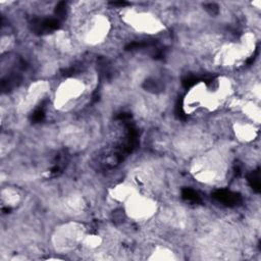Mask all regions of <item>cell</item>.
Listing matches in <instances>:
<instances>
[{
    "label": "cell",
    "mask_w": 261,
    "mask_h": 261,
    "mask_svg": "<svg viewBox=\"0 0 261 261\" xmlns=\"http://www.w3.org/2000/svg\"><path fill=\"white\" fill-rule=\"evenodd\" d=\"M190 172L200 184L216 185L224 178L226 164L220 154L214 151L205 152L193 159Z\"/></svg>",
    "instance_id": "1"
},
{
    "label": "cell",
    "mask_w": 261,
    "mask_h": 261,
    "mask_svg": "<svg viewBox=\"0 0 261 261\" xmlns=\"http://www.w3.org/2000/svg\"><path fill=\"white\" fill-rule=\"evenodd\" d=\"M121 20L133 32L142 35L156 36L166 30V24L160 16L145 9L127 8L122 12Z\"/></svg>",
    "instance_id": "2"
},
{
    "label": "cell",
    "mask_w": 261,
    "mask_h": 261,
    "mask_svg": "<svg viewBox=\"0 0 261 261\" xmlns=\"http://www.w3.org/2000/svg\"><path fill=\"white\" fill-rule=\"evenodd\" d=\"M87 93V84L76 76L59 82L53 94V106L58 111H66L75 106Z\"/></svg>",
    "instance_id": "3"
},
{
    "label": "cell",
    "mask_w": 261,
    "mask_h": 261,
    "mask_svg": "<svg viewBox=\"0 0 261 261\" xmlns=\"http://www.w3.org/2000/svg\"><path fill=\"white\" fill-rule=\"evenodd\" d=\"M86 233L87 230L81 222L70 220L54 229L51 243L58 253H69L82 246Z\"/></svg>",
    "instance_id": "4"
},
{
    "label": "cell",
    "mask_w": 261,
    "mask_h": 261,
    "mask_svg": "<svg viewBox=\"0 0 261 261\" xmlns=\"http://www.w3.org/2000/svg\"><path fill=\"white\" fill-rule=\"evenodd\" d=\"M112 29V23L104 13H92L83 21L81 28V39L88 46H98L103 44Z\"/></svg>",
    "instance_id": "5"
},
{
    "label": "cell",
    "mask_w": 261,
    "mask_h": 261,
    "mask_svg": "<svg viewBox=\"0 0 261 261\" xmlns=\"http://www.w3.org/2000/svg\"><path fill=\"white\" fill-rule=\"evenodd\" d=\"M125 215L134 221H147L153 218L158 212L157 201L147 194L136 193L123 204Z\"/></svg>",
    "instance_id": "6"
},
{
    "label": "cell",
    "mask_w": 261,
    "mask_h": 261,
    "mask_svg": "<svg viewBox=\"0 0 261 261\" xmlns=\"http://www.w3.org/2000/svg\"><path fill=\"white\" fill-rule=\"evenodd\" d=\"M208 85L205 82H198L193 85L182 98V110L186 114H194L205 109L207 105Z\"/></svg>",
    "instance_id": "7"
},
{
    "label": "cell",
    "mask_w": 261,
    "mask_h": 261,
    "mask_svg": "<svg viewBox=\"0 0 261 261\" xmlns=\"http://www.w3.org/2000/svg\"><path fill=\"white\" fill-rule=\"evenodd\" d=\"M50 91V84L45 80H38L31 83L25 89L19 102V110L22 112L30 111L40 103V101Z\"/></svg>",
    "instance_id": "8"
},
{
    "label": "cell",
    "mask_w": 261,
    "mask_h": 261,
    "mask_svg": "<svg viewBox=\"0 0 261 261\" xmlns=\"http://www.w3.org/2000/svg\"><path fill=\"white\" fill-rule=\"evenodd\" d=\"M232 132L236 139L241 143L253 142L259 134L258 125L250 121H236L232 124Z\"/></svg>",
    "instance_id": "9"
},
{
    "label": "cell",
    "mask_w": 261,
    "mask_h": 261,
    "mask_svg": "<svg viewBox=\"0 0 261 261\" xmlns=\"http://www.w3.org/2000/svg\"><path fill=\"white\" fill-rule=\"evenodd\" d=\"M140 192L138 187L132 181H122L114 185L112 188L108 190L109 197L116 203L123 204L126 200H128L136 193Z\"/></svg>",
    "instance_id": "10"
},
{
    "label": "cell",
    "mask_w": 261,
    "mask_h": 261,
    "mask_svg": "<svg viewBox=\"0 0 261 261\" xmlns=\"http://www.w3.org/2000/svg\"><path fill=\"white\" fill-rule=\"evenodd\" d=\"M148 260L152 261H174L177 260L176 253L171 249L166 246H157L155 247L149 257Z\"/></svg>",
    "instance_id": "11"
},
{
    "label": "cell",
    "mask_w": 261,
    "mask_h": 261,
    "mask_svg": "<svg viewBox=\"0 0 261 261\" xmlns=\"http://www.w3.org/2000/svg\"><path fill=\"white\" fill-rule=\"evenodd\" d=\"M64 206L65 209L72 213H80L83 212L86 203L82 195L80 194H70L64 199Z\"/></svg>",
    "instance_id": "12"
},
{
    "label": "cell",
    "mask_w": 261,
    "mask_h": 261,
    "mask_svg": "<svg viewBox=\"0 0 261 261\" xmlns=\"http://www.w3.org/2000/svg\"><path fill=\"white\" fill-rule=\"evenodd\" d=\"M1 202L7 207H15L20 202V194L12 187H6L1 190Z\"/></svg>",
    "instance_id": "13"
},
{
    "label": "cell",
    "mask_w": 261,
    "mask_h": 261,
    "mask_svg": "<svg viewBox=\"0 0 261 261\" xmlns=\"http://www.w3.org/2000/svg\"><path fill=\"white\" fill-rule=\"evenodd\" d=\"M103 244V239L101 236L97 234V233H89L87 232L84 237V240L82 242V246L88 250L94 251L97 250L98 248L101 247V245Z\"/></svg>",
    "instance_id": "14"
}]
</instances>
